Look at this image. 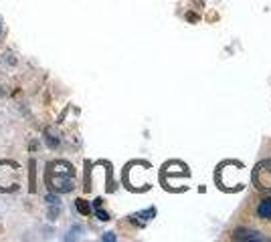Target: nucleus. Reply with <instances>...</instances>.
I'll return each mask as SVG.
<instances>
[{
	"instance_id": "423d86ee",
	"label": "nucleus",
	"mask_w": 271,
	"mask_h": 242,
	"mask_svg": "<svg viewBox=\"0 0 271 242\" xmlns=\"http://www.w3.org/2000/svg\"><path fill=\"white\" fill-rule=\"evenodd\" d=\"M75 206H77V212H79V214H83V216H89V214H91V206H89L87 200L79 198V200L75 202Z\"/></svg>"
},
{
	"instance_id": "39448f33",
	"label": "nucleus",
	"mask_w": 271,
	"mask_h": 242,
	"mask_svg": "<svg viewBox=\"0 0 271 242\" xmlns=\"http://www.w3.org/2000/svg\"><path fill=\"white\" fill-rule=\"evenodd\" d=\"M257 214H259V218H263V220H271V196L259 202Z\"/></svg>"
},
{
	"instance_id": "f03ea898",
	"label": "nucleus",
	"mask_w": 271,
	"mask_h": 242,
	"mask_svg": "<svg viewBox=\"0 0 271 242\" xmlns=\"http://www.w3.org/2000/svg\"><path fill=\"white\" fill-rule=\"evenodd\" d=\"M18 188V164L0 162V192H12Z\"/></svg>"
},
{
	"instance_id": "1a4fd4ad",
	"label": "nucleus",
	"mask_w": 271,
	"mask_h": 242,
	"mask_svg": "<svg viewBox=\"0 0 271 242\" xmlns=\"http://www.w3.org/2000/svg\"><path fill=\"white\" fill-rule=\"evenodd\" d=\"M194 4H196V6H200V8H202V4H204V2H202V0H194Z\"/></svg>"
},
{
	"instance_id": "6e6552de",
	"label": "nucleus",
	"mask_w": 271,
	"mask_h": 242,
	"mask_svg": "<svg viewBox=\"0 0 271 242\" xmlns=\"http://www.w3.org/2000/svg\"><path fill=\"white\" fill-rule=\"evenodd\" d=\"M186 18H188L190 22H198V16H196V14H192V12H188V14H186Z\"/></svg>"
},
{
	"instance_id": "20e7f679",
	"label": "nucleus",
	"mask_w": 271,
	"mask_h": 242,
	"mask_svg": "<svg viewBox=\"0 0 271 242\" xmlns=\"http://www.w3.org/2000/svg\"><path fill=\"white\" fill-rule=\"evenodd\" d=\"M231 238L233 240H261L263 236H259V232H253V230H235Z\"/></svg>"
},
{
	"instance_id": "0eeeda50",
	"label": "nucleus",
	"mask_w": 271,
	"mask_h": 242,
	"mask_svg": "<svg viewBox=\"0 0 271 242\" xmlns=\"http://www.w3.org/2000/svg\"><path fill=\"white\" fill-rule=\"evenodd\" d=\"M95 212H97V216H99V220H109V216H107V212L105 210H101V200H95Z\"/></svg>"
},
{
	"instance_id": "f257e3e1",
	"label": "nucleus",
	"mask_w": 271,
	"mask_h": 242,
	"mask_svg": "<svg viewBox=\"0 0 271 242\" xmlns=\"http://www.w3.org/2000/svg\"><path fill=\"white\" fill-rule=\"evenodd\" d=\"M73 176H75V170L67 162H51L47 166V184L55 192H71Z\"/></svg>"
},
{
	"instance_id": "7ed1b4c3",
	"label": "nucleus",
	"mask_w": 271,
	"mask_h": 242,
	"mask_svg": "<svg viewBox=\"0 0 271 242\" xmlns=\"http://www.w3.org/2000/svg\"><path fill=\"white\" fill-rule=\"evenodd\" d=\"M251 180H253V184H255L257 190H261V192H271V160L259 162V164L253 168Z\"/></svg>"
}]
</instances>
